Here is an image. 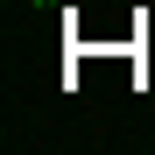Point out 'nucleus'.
<instances>
[{
	"label": "nucleus",
	"instance_id": "obj_1",
	"mask_svg": "<svg viewBox=\"0 0 155 155\" xmlns=\"http://www.w3.org/2000/svg\"><path fill=\"white\" fill-rule=\"evenodd\" d=\"M35 7H57V0H35Z\"/></svg>",
	"mask_w": 155,
	"mask_h": 155
}]
</instances>
